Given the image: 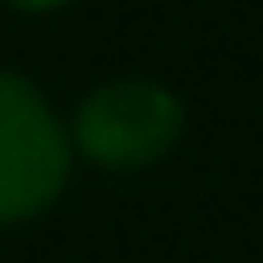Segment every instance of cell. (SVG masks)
<instances>
[{
	"mask_svg": "<svg viewBox=\"0 0 263 263\" xmlns=\"http://www.w3.org/2000/svg\"><path fill=\"white\" fill-rule=\"evenodd\" d=\"M65 125H69L74 162L111 176H134L162 166L180 148L190 111L171 83L153 74H116L92 92H83Z\"/></svg>",
	"mask_w": 263,
	"mask_h": 263,
	"instance_id": "1",
	"label": "cell"
},
{
	"mask_svg": "<svg viewBox=\"0 0 263 263\" xmlns=\"http://www.w3.org/2000/svg\"><path fill=\"white\" fill-rule=\"evenodd\" d=\"M74 176L69 125L23 69L0 65V231L60 203Z\"/></svg>",
	"mask_w": 263,
	"mask_h": 263,
	"instance_id": "2",
	"label": "cell"
},
{
	"mask_svg": "<svg viewBox=\"0 0 263 263\" xmlns=\"http://www.w3.org/2000/svg\"><path fill=\"white\" fill-rule=\"evenodd\" d=\"M0 5H9L14 14L42 18V14H60V9H69V5H79V0H0Z\"/></svg>",
	"mask_w": 263,
	"mask_h": 263,
	"instance_id": "3",
	"label": "cell"
}]
</instances>
